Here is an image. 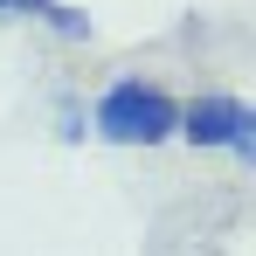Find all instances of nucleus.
<instances>
[{"label": "nucleus", "instance_id": "1", "mask_svg": "<svg viewBox=\"0 0 256 256\" xmlns=\"http://www.w3.org/2000/svg\"><path fill=\"white\" fill-rule=\"evenodd\" d=\"M90 125L104 146H166L173 125H180V97H173L160 76H111V84L97 90V104H90Z\"/></svg>", "mask_w": 256, "mask_h": 256}, {"label": "nucleus", "instance_id": "2", "mask_svg": "<svg viewBox=\"0 0 256 256\" xmlns=\"http://www.w3.org/2000/svg\"><path fill=\"white\" fill-rule=\"evenodd\" d=\"M173 138L201 146V152H236V160H256V111L236 97V90H201L180 104V125Z\"/></svg>", "mask_w": 256, "mask_h": 256}, {"label": "nucleus", "instance_id": "3", "mask_svg": "<svg viewBox=\"0 0 256 256\" xmlns=\"http://www.w3.org/2000/svg\"><path fill=\"white\" fill-rule=\"evenodd\" d=\"M0 14H56V0H0Z\"/></svg>", "mask_w": 256, "mask_h": 256}]
</instances>
